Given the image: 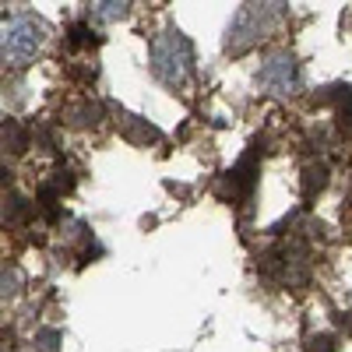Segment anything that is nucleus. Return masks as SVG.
<instances>
[{"mask_svg": "<svg viewBox=\"0 0 352 352\" xmlns=\"http://www.w3.org/2000/svg\"><path fill=\"white\" fill-rule=\"evenodd\" d=\"M254 176H257V152H247L236 169L229 173V184H232V197L236 194H250L254 190Z\"/></svg>", "mask_w": 352, "mask_h": 352, "instance_id": "obj_6", "label": "nucleus"}, {"mask_svg": "<svg viewBox=\"0 0 352 352\" xmlns=\"http://www.w3.org/2000/svg\"><path fill=\"white\" fill-rule=\"evenodd\" d=\"M282 14H285V4H243L240 14L229 25L226 53H247L254 43L264 39V32H268Z\"/></svg>", "mask_w": 352, "mask_h": 352, "instance_id": "obj_2", "label": "nucleus"}, {"mask_svg": "<svg viewBox=\"0 0 352 352\" xmlns=\"http://www.w3.org/2000/svg\"><path fill=\"white\" fill-rule=\"evenodd\" d=\"M56 345H60V331H56V328H43L36 335V349L39 352H56Z\"/></svg>", "mask_w": 352, "mask_h": 352, "instance_id": "obj_14", "label": "nucleus"}, {"mask_svg": "<svg viewBox=\"0 0 352 352\" xmlns=\"http://www.w3.org/2000/svg\"><path fill=\"white\" fill-rule=\"evenodd\" d=\"M43 43H46V25L39 18H28V14L11 18L4 25V64L25 67L43 50Z\"/></svg>", "mask_w": 352, "mask_h": 352, "instance_id": "obj_3", "label": "nucleus"}, {"mask_svg": "<svg viewBox=\"0 0 352 352\" xmlns=\"http://www.w3.org/2000/svg\"><path fill=\"white\" fill-rule=\"evenodd\" d=\"M28 141H32V134H28V127L21 120H4V144L11 152H25Z\"/></svg>", "mask_w": 352, "mask_h": 352, "instance_id": "obj_10", "label": "nucleus"}, {"mask_svg": "<svg viewBox=\"0 0 352 352\" xmlns=\"http://www.w3.org/2000/svg\"><path fill=\"white\" fill-rule=\"evenodd\" d=\"M71 120H74L78 127H96V124L102 120V106H99V102H81V106L71 113Z\"/></svg>", "mask_w": 352, "mask_h": 352, "instance_id": "obj_12", "label": "nucleus"}, {"mask_svg": "<svg viewBox=\"0 0 352 352\" xmlns=\"http://www.w3.org/2000/svg\"><path fill=\"white\" fill-rule=\"evenodd\" d=\"M342 324H345V328L352 331V310H349V314H342Z\"/></svg>", "mask_w": 352, "mask_h": 352, "instance_id": "obj_18", "label": "nucleus"}, {"mask_svg": "<svg viewBox=\"0 0 352 352\" xmlns=\"http://www.w3.org/2000/svg\"><path fill=\"white\" fill-rule=\"evenodd\" d=\"M148 60H152V74H155L162 85L180 88V85L190 78V71H194L190 39L180 32V28H162V32L152 39Z\"/></svg>", "mask_w": 352, "mask_h": 352, "instance_id": "obj_1", "label": "nucleus"}, {"mask_svg": "<svg viewBox=\"0 0 352 352\" xmlns=\"http://www.w3.org/2000/svg\"><path fill=\"white\" fill-rule=\"evenodd\" d=\"M99 39H96V28L88 25V21H74L71 28H67V46L71 50H85V46H96Z\"/></svg>", "mask_w": 352, "mask_h": 352, "instance_id": "obj_11", "label": "nucleus"}, {"mask_svg": "<svg viewBox=\"0 0 352 352\" xmlns=\"http://www.w3.org/2000/svg\"><path fill=\"white\" fill-rule=\"evenodd\" d=\"M285 282L303 289L310 282V261H307V247L303 243H292L285 250Z\"/></svg>", "mask_w": 352, "mask_h": 352, "instance_id": "obj_5", "label": "nucleus"}, {"mask_svg": "<svg viewBox=\"0 0 352 352\" xmlns=\"http://www.w3.org/2000/svg\"><path fill=\"white\" fill-rule=\"evenodd\" d=\"M338 131H342V138H345V141H352V113L338 116Z\"/></svg>", "mask_w": 352, "mask_h": 352, "instance_id": "obj_16", "label": "nucleus"}, {"mask_svg": "<svg viewBox=\"0 0 352 352\" xmlns=\"http://www.w3.org/2000/svg\"><path fill=\"white\" fill-rule=\"evenodd\" d=\"M310 352H335V338L331 335H314L310 338Z\"/></svg>", "mask_w": 352, "mask_h": 352, "instance_id": "obj_15", "label": "nucleus"}, {"mask_svg": "<svg viewBox=\"0 0 352 352\" xmlns=\"http://www.w3.org/2000/svg\"><path fill=\"white\" fill-rule=\"evenodd\" d=\"M88 14L96 21H120L131 14V4L127 0H99V4H88Z\"/></svg>", "mask_w": 352, "mask_h": 352, "instance_id": "obj_7", "label": "nucleus"}, {"mask_svg": "<svg viewBox=\"0 0 352 352\" xmlns=\"http://www.w3.org/2000/svg\"><path fill=\"white\" fill-rule=\"evenodd\" d=\"M124 138L134 141V144H148V141H159V127H152L148 120H141V116H127Z\"/></svg>", "mask_w": 352, "mask_h": 352, "instance_id": "obj_9", "label": "nucleus"}, {"mask_svg": "<svg viewBox=\"0 0 352 352\" xmlns=\"http://www.w3.org/2000/svg\"><path fill=\"white\" fill-rule=\"evenodd\" d=\"M324 187H328V166H324V162H310V166L303 169V197L310 201V197H317Z\"/></svg>", "mask_w": 352, "mask_h": 352, "instance_id": "obj_8", "label": "nucleus"}, {"mask_svg": "<svg viewBox=\"0 0 352 352\" xmlns=\"http://www.w3.org/2000/svg\"><path fill=\"white\" fill-rule=\"evenodd\" d=\"M14 285H18V272H4V296L8 292H18Z\"/></svg>", "mask_w": 352, "mask_h": 352, "instance_id": "obj_17", "label": "nucleus"}, {"mask_svg": "<svg viewBox=\"0 0 352 352\" xmlns=\"http://www.w3.org/2000/svg\"><path fill=\"white\" fill-rule=\"evenodd\" d=\"M300 81V67L292 60V53H272L264 56V64L257 71V85L272 96H289Z\"/></svg>", "mask_w": 352, "mask_h": 352, "instance_id": "obj_4", "label": "nucleus"}, {"mask_svg": "<svg viewBox=\"0 0 352 352\" xmlns=\"http://www.w3.org/2000/svg\"><path fill=\"white\" fill-rule=\"evenodd\" d=\"M25 215H28V201H25V197H18V194H11L8 208H4V219H8V222H21Z\"/></svg>", "mask_w": 352, "mask_h": 352, "instance_id": "obj_13", "label": "nucleus"}]
</instances>
